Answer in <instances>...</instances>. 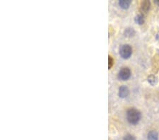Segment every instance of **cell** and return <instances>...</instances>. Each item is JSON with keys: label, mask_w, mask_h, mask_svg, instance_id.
Segmentation results:
<instances>
[{"label": "cell", "mask_w": 159, "mask_h": 140, "mask_svg": "<svg viewBox=\"0 0 159 140\" xmlns=\"http://www.w3.org/2000/svg\"><path fill=\"white\" fill-rule=\"evenodd\" d=\"M141 112L135 108H130L127 111V120L131 125L137 124L141 120Z\"/></svg>", "instance_id": "cell-1"}, {"label": "cell", "mask_w": 159, "mask_h": 140, "mask_svg": "<svg viewBox=\"0 0 159 140\" xmlns=\"http://www.w3.org/2000/svg\"><path fill=\"white\" fill-rule=\"evenodd\" d=\"M132 53V49L130 45H123L120 49V55L123 59L130 58Z\"/></svg>", "instance_id": "cell-2"}, {"label": "cell", "mask_w": 159, "mask_h": 140, "mask_svg": "<svg viewBox=\"0 0 159 140\" xmlns=\"http://www.w3.org/2000/svg\"><path fill=\"white\" fill-rule=\"evenodd\" d=\"M131 76V71L128 67H123L118 73V79L122 81H126L130 79Z\"/></svg>", "instance_id": "cell-3"}, {"label": "cell", "mask_w": 159, "mask_h": 140, "mask_svg": "<svg viewBox=\"0 0 159 140\" xmlns=\"http://www.w3.org/2000/svg\"><path fill=\"white\" fill-rule=\"evenodd\" d=\"M130 91H129L128 88L125 86H122L120 89H119V96L122 98H125L126 97L128 96Z\"/></svg>", "instance_id": "cell-4"}, {"label": "cell", "mask_w": 159, "mask_h": 140, "mask_svg": "<svg viewBox=\"0 0 159 140\" xmlns=\"http://www.w3.org/2000/svg\"><path fill=\"white\" fill-rule=\"evenodd\" d=\"M151 7V3L149 1H144L141 2L140 9L141 11L144 12V13H147L149 11Z\"/></svg>", "instance_id": "cell-5"}, {"label": "cell", "mask_w": 159, "mask_h": 140, "mask_svg": "<svg viewBox=\"0 0 159 140\" xmlns=\"http://www.w3.org/2000/svg\"><path fill=\"white\" fill-rule=\"evenodd\" d=\"M130 0H120L119 2V5H120L121 8H122L123 9H127L129 8L130 5L131 4Z\"/></svg>", "instance_id": "cell-6"}, {"label": "cell", "mask_w": 159, "mask_h": 140, "mask_svg": "<svg viewBox=\"0 0 159 140\" xmlns=\"http://www.w3.org/2000/svg\"><path fill=\"white\" fill-rule=\"evenodd\" d=\"M148 140H158V134L156 131H150L148 133Z\"/></svg>", "instance_id": "cell-7"}, {"label": "cell", "mask_w": 159, "mask_h": 140, "mask_svg": "<svg viewBox=\"0 0 159 140\" xmlns=\"http://www.w3.org/2000/svg\"><path fill=\"white\" fill-rule=\"evenodd\" d=\"M135 34V31L134 28H127L125 29V32H124V35H125V36L126 37H131L134 36V35Z\"/></svg>", "instance_id": "cell-8"}, {"label": "cell", "mask_w": 159, "mask_h": 140, "mask_svg": "<svg viewBox=\"0 0 159 140\" xmlns=\"http://www.w3.org/2000/svg\"><path fill=\"white\" fill-rule=\"evenodd\" d=\"M158 78L156 77L155 75H150L149 77H148V81L149 82V84L152 86H154L156 84L158 83Z\"/></svg>", "instance_id": "cell-9"}, {"label": "cell", "mask_w": 159, "mask_h": 140, "mask_svg": "<svg viewBox=\"0 0 159 140\" xmlns=\"http://www.w3.org/2000/svg\"><path fill=\"white\" fill-rule=\"evenodd\" d=\"M135 22L136 24H140V25H142L144 23V17L143 15L141 14H139L135 17Z\"/></svg>", "instance_id": "cell-10"}, {"label": "cell", "mask_w": 159, "mask_h": 140, "mask_svg": "<svg viewBox=\"0 0 159 140\" xmlns=\"http://www.w3.org/2000/svg\"><path fill=\"white\" fill-rule=\"evenodd\" d=\"M108 57H109V58H108V62H109V65H108V67H109V69H110L111 67H113V65L114 60H113V57H112L111 56H109Z\"/></svg>", "instance_id": "cell-11"}, {"label": "cell", "mask_w": 159, "mask_h": 140, "mask_svg": "<svg viewBox=\"0 0 159 140\" xmlns=\"http://www.w3.org/2000/svg\"><path fill=\"white\" fill-rule=\"evenodd\" d=\"M123 140H135V138L131 134H127V135L124 137Z\"/></svg>", "instance_id": "cell-12"}, {"label": "cell", "mask_w": 159, "mask_h": 140, "mask_svg": "<svg viewBox=\"0 0 159 140\" xmlns=\"http://www.w3.org/2000/svg\"><path fill=\"white\" fill-rule=\"evenodd\" d=\"M155 3H156V4L159 5V1H158V0H156V1H155Z\"/></svg>", "instance_id": "cell-13"}]
</instances>
